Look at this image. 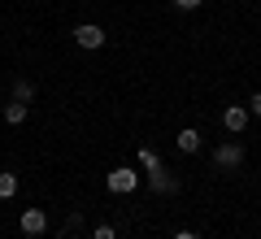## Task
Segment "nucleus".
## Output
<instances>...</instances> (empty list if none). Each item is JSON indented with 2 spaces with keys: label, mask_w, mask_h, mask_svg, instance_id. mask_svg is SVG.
<instances>
[{
  "label": "nucleus",
  "mask_w": 261,
  "mask_h": 239,
  "mask_svg": "<svg viewBox=\"0 0 261 239\" xmlns=\"http://www.w3.org/2000/svg\"><path fill=\"white\" fill-rule=\"evenodd\" d=\"M200 5H205V0H174V9H187V13H192V9H200Z\"/></svg>",
  "instance_id": "14"
},
{
  "label": "nucleus",
  "mask_w": 261,
  "mask_h": 239,
  "mask_svg": "<svg viewBox=\"0 0 261 239\" xmlns=\"http://www.w3.org/2000/svg\"><path fill=\"white\" fill-rule=\"evenodd\" d=\"M140 170L135 166H118V170H109V174H105V187H109L113 196H130V192H140Z\"/></svg>",
  "instance_id": "1"
},
{
  "label": "nucleus",
  "mask_w": 261,
  "mask_h": 239,
  "mask_svg": "<svg viewBox=\"0 0 261 239\" xmlns=\"http://www.w3.org/2000/svg\"><path fill=\"white\" fill-rule=\"evenodd\" d=\"M248 122H252V113H248V104H226V113H222V126L231 130L235 139L248 130Z\"/></svg>",
  "instance_id": "5"
},
{
  "label": "nucleus",
  "mask_w": 261,
  "mask_h": 239,
  "mask_svg": "<svg viewBox=\"0 0 261 239\" xmlns=\"http://www.w3.org/2000/svg\"><path fill=\"white\" fill-rule=\"evenodd\" d=\"M9 196H18V174L0 170V200H9Z\"/></svg>",
  "instance_id": "9"
},
{
  "label": "nucleus",
  "mask_w": 261,
  "mask_h": 239,
  "mask_svg": "<svg viewBox=\"0 0 261 239\" xmlns=\"http://www.w3.org/2000/svg\"><path fill=\"white\" fill-rule=\"evenodd\" d=\"M144 183H148V192H157V196H170V192H178V178L170 174L166 166L148 170V178H144Z\"/></svg>",
  "instance_id": "6"
},
{
  "label": "nucleus",
  "mask_w": 261,
  "mask_h": 239,
  "mask_svg": "<svg viewBox=\"0 0 261 239\" xmlns=\"http://www.w3.org/2000/svg\"><path fill=\"white\" fill-rule=\"evenodd\" d=\"M92 239H118V230H113L109 222H100V226H96V235H92Z\"/></svg>",
  "instance_id": "12"
},
{
  "label": "nucleus",
  "mask_w": 261,
  "mask_h": 239,
  "mask_svg": "<svg viewBox=\"0 0 261 239\" xmlns=\"http://www.w3.org/2000/svg\"><path fill=\"white\" fill-rule=\"evenodd\" d=\"M13 100H27L31 104V100H35V87H31L27 78H18V83H13Z\"/></svg>",
  "instance_id": "10"
},
{
  "label": "nucleus",
  "mask_w": 261,
  "mask_h": 239,
  "mask_svg": "<svg viewBox=\"0 0 261 239\" xmlns=\"http://www.w3.org/2000/svg\"><path fill=\"white\" fill-rule=\"evenodd\" d=\"M140 166L144 170H157L161 161H157V152H152V148H140Z\"/></svg>",
  "instance_id": "11"
},
{
  "label": "nucleus",
  "mask_w": 261,
  "mask_h": 239,
  "mask_svg": "<svg viewBox=\"0 0 261 239\" xmlns=\"http://www.w3.org/2000/svg\"><path fill=\"white\" fill-rule=\"evenodd\" d=\"M248 113H252V118H261V92L248 96Z\"/></svg>",
  "instance_id": "13"
},
{
  "label": "nucleus",
  "mask_w": 261,
  "mask_h": 239,
  "mask_svg": "<svg viewBox=\"0 0 261 239\" xmlns=\"http://www.w3.org/2000/svg\"><path fill=\"white\" fill-rule=\"evenodd\" d=\"M214 166H218V170H240V166H244V144H240V139L218 144V148H214Z\"/></svg>",
  "instance_id": "2"
},
{
  "label": "nucleus",
  "mask_w": 261,
  "mask_h": 239,
  "mask_svg": "<svg viewBox=\"0 0 261 239\" xmlns=\"http://www.w3.org/2000/svg\"><path fill=\"white\" fill-rule=\"evenodd\" d=\"M27 113H31L27 100H9V104H5V122H9V126H22V122H27Z\"/></svg>",
  "instance_id": "8"
},
{
  "label": "nucleus",
  "mask_w": 261,
  "mask_h": 239,
  "mask_svg": "<svg viewBox=\"0 0 261 239\" xmlns=\"http://www.w3.org/2000/svg\"><path fill=\"white\" fill-rule=\"evenodd\" d=\"M18 230H22L27 239H39V235L48 230V213H44V209H22V218H18Z\"/></svg>",
  "instance_id": "3"
},
{
  "label": "nucleus",
  "mask_w": 261,
  "mask_h": 239,
  "mask_svg": "<svg viewBox=\"0 0 261 239\" xmlns=\"http://www.w3.org/2000/svg\"><path fill=\"white\" fill-rule=\"evenodd\" d=\"M170 239H200V235H196V230H174Z\"/></svg>",
  "instance_id": "15"
},
{
  "label": "nucleus",
  "mask_w": 261,
  "mask_h": 239,
  "mask_svg": "<svg viewBox=\"0 0 261 239\" xmlns=\"http://www.w3.org/2000/svg\"><path fill=\"white\" fill-rule=\"evenodd\" d=\"M174 144H178V152H187V156L200 152V130H196V126H183V130L174 135Z\"/></svg>",
  "instance_id": "7"
},
{
  "label": "nucleus",
  "mask_w": 261,
  "mask_h": 239,
  "mask_svg": "<svg viewBox=\"0 0 261 239\" xmlns=\"http://www.w3.org/2000/svg\"><path fill=\"white\" fill-rule=\"evenodd\" d=\"M61 239H74V235H61Z\"/></svg>",
  "instance_id": "16"
},
{
  "label": "nucleus",
  "mask_w": 261,
  "mask_h": 239,
  "mask_svg": "<svg viewBox=\"0 0 261 239\" xmlns=\"http://www.w3.org/2000/svg\"><path fill=\"white\" fill-rule=\"evenodd\" d=\"M105 26H96V22H83V26H74V44L87 48V52H96V48H105Z\"/></svg>",
  "instance_id": "4"
}]
</instances>
